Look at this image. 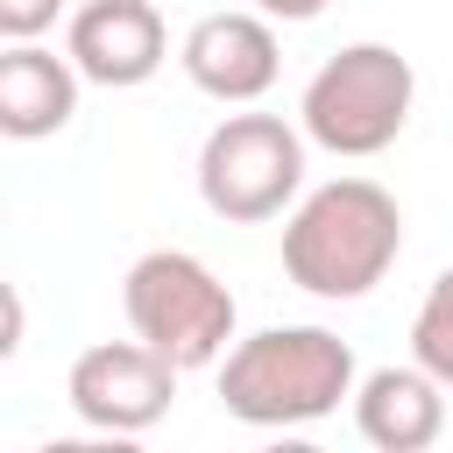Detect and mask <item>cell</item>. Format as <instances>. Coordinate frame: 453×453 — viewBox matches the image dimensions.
Masks as SVG:
<instances>
[{
	"label": "cell",
	"mask_w": 453,
	"mask_h": 453,
	"mask_svg": "<svg viewBox=\"0 0 453 453\" xmlns=\"http://www.w3.org/2000/svg\"><path fill=\"white\" fill-rule=\"evenodd\" d=\"M177 64H184V78H191L205 99H219V106H255V99L276 85V71H283V42H276V21H269L262 7H226V14L191 21Z\"/></svg>",
	"instance_id": "52a82bcc"
},
{
	"label": "cell",
	"mask_w": 453,
	"mask_h": 453,
	"mask_svg": "<svg viewBox=\"0 0 453 453\" xmlns=\"http://www.w3.org/2000/svg\"><path fill=\"white\" fill-rule=\"evenodd\" d=\"M403 255V205L375 177H333L304 191L283 219V276L304 297H368Z\"/></svg>",
	"instance_id": "6da1fadb"
},
{
	"label": "cell",
	"mask_w": 453,
	"mask_h": 453,
	"mask_svg": "<svg viewBox=\"0 0 453 453\" xmlns=\"http://www.w3.org/2000/svg\"><path fill=\"white\" fill-rule=\"evenodd\" d=\"M64 0H0V35L7 42H35L42 28H57Z\"/></svg>",
	"instance_id": "7c38bea8"
},
{
	"label": "cell",
	"mask_w": 453,
	"mask_h": 453,
	"mask_svg": "<svg viewBox=\"0 0 453 453\" xmlns=\"http://www.w3.org/2000/svg\"><path fill=\"white\" fill-rule=\"evenodd\" d=\"M361 382L354 347L333 326H262L219 354V403L255 432L319 425Z\"/></svg>",
	"instance_id": "7a4b0ae2"
},
{
	"label": "cell",
	"mask_w": 453,
	"mask_h": 453,
	"mask_svg": "<svg viewBox=\"0 0 453 453\" xmlns=\"http://www.w3.org/2000/svg\"><path fill=\"white\" fill-rule=\"evenodd\" d=\"M64 50L71 64L85 71V85H106V92H127V85H149L170 57V28L149 0H85L64 28Z\"/></svg>",
	"instance_id": "ba28073f"
},
{
	"label": "cell",
	"mask_w": 453,
	"mask_h": 453,
	"mask_svg": "<svg viewBox=\"0 0 453 453\" xmlns=\"http://www.w3.org/2000/svg\"><path fill=\"white\" fill-rule=\"evenodd\" d=\"M411 99H418V71L396 42H347L311 71L297 99V127L326 156L361 163V156H382L411 127Z\"/></svg>",
	"instance_id": "3957f363"
},
{
	"label": "cell",
	"mask_w": 453,
	"mask_h": 453,
	"mask_svg": "<svg viewBox=\"0 0 453 453\" xmlns=\"http://www.w3.org/2000/svg\"><path fill=\"white\" fill-rule=\"evenodd\" d=\"M78 85H85V71L71 64V50L57 57L42 42H7V57H0V134L42 142V134L71 127Z\"/></svg>",
	"instance_id": "30bf717a"
},
{
	"label": "cell",
	"mask_w": 453,
	"mask_h": 453,
	"mask_svg": "<svg viewBox=\"0 0 453 453\" xmlns=\"http://www.w3.org/2000/svg\"><path fill=\"white\" fill-rule=\"evenodd\" d=\"M248 7H262L269 21H319L326 14V0H248Z\"/></svg>",
	"instance_id": "4fadbf2b"
},
{
	"label": "cell",
	"mask_w": 453,
	"mask_h": 453,
	"mask_svg": "<svg viewBox=\"0 0 453 453\" xmlns=\"http://www.w3.org/2000/svg\"><path fill=\"white\" fill-rule=\"evenodd\" d=\"M411 361L432 368V375L453 389V262L432 276V290H425V304H418V319H411Z\"/></svg>",
	"instance_id": "8fae6325"
},
{
	"label": "cell",
	"mask_w": 453,
	"mask_h": 453,
	"mask_svg": "<svg viewBox=\"0 0 453 453\" xmlns=\"http://www.w3.org/2000/svg\"><path fill=\"white\" fill-rule=\"evenodd\" d=\"M120 311H127V333L170 354L177 368H219L241 319L234 290L184 248H149L120 283Z\"/></svg>",
	"instance_id": "5b68a950"
},
{
	"label": "cell",
	"mask_w": 453,
	"mask_h": 453,
	"mask_svg": "<svg viewBox=\"0 0 453 453\" xmlns=\"http://www.w3.org/2000/svg\"><path fill=\"white\" fill-rule=\"evenodd\" d=\"M304 127L283 113H226L198 142V198L226 226L283 219V205L304 198Z\"/></svg>",
	"instance_id": "277c9868"
},
{
	"label": "cell",
	"mask_w": 453,
	"mask_h": 453,
	"mask_svg": "<svg viewBox=\"0 0 453 453\" xmlns=\"http://www.w3.org/2000/svg\"><path fill=\"white\" fill-rule=\"evenodd\" d=\"M354 425L382 453H425L446 432V382L432 368H418V361L375 368V375L354 382Z\"/></svg>",
	"instance_id": "9c48e42d"
},
{
	"label": "cell",
	"mask_w": 453,
	"mask_h": 453,
	"mask_svg": "<svg viewBox=\"0 0 453 453\" xmlns=\"http://www.w3.org/2000/svg\"><path fill=\"white\" fill-rule=\"evenodd\" d=\"M177 375H184V368H177L170 354H156L149 340H99V347H85V354L71 361L64 396H71V411H78L92 432L127 439V432L163 425V411L177 403Z\"/></svg>",
	"instance_id": "8992f818"
}]
</instances>
